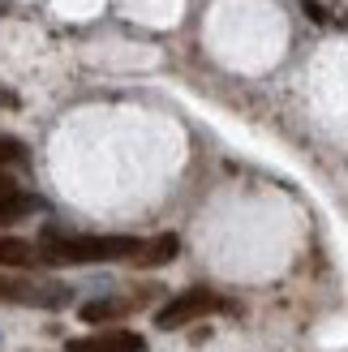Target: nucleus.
<instances>
[{"label": "nucleus", "instance_id": "1", "mask_svg": "<svg viewBox=\"0 0 348 352\" xmlns=\"http://www.w3.org/2000/svg\"><path fill=\"white\" fill-rule=\"evenodd\" d=\"M138 250H142L138 236H69L47 228L39 258L52 262V267H78V262H120V258H133Z\"/></svg>", "mask_w": 348, "mask_h": 352}, {"label": "nucleus", "instance_id": "2", "mask_svg": "<svg viewBox=\"0 0 348 352\" xmlns=\"http://www.w3.org/2000/svg\"><path fill=\"white\" fill-rule=\"evenodd\" d=\"M74 288L65 284H34V279H22V275H5L0 271V301L5 305H43V309H61L69 305Z\"/></svg>", "mask_w": 348, "mask_h": 352}, {"label": "nucleus", "instance_id": "3", "mask_svg": "<svg viewBox=\"0 0 348 352\" xmlns=\"http://www.w3.org/2000/svg\"><path fill=\"white\" fill-rule=\"evenodd\" d=\"M224 301L215 292H206V288H189V292H181V296H172V301L155 314V327L160 331H177V327H185V322H194V318H206V314H215Z\"/></svg>", "mask_w": 348, "mask_h": 352}, {"label": "nucleus", "instance_id": "4", "mask_svg": "<svg viewBox=\"0 0 348 352\" xmlns=\"http://www.w3.org/2000/svg\"><path fill=\"white\" fill-rule=\"evenodd\" d=\"M65 352H146V340L133 331H99L86 340H69Z\"/></svg>", "mask_w": 348, "mask_h": 352}, {"label": "nucleus", "instance_id": "5", "mask_svg": "<svg viewBox=\"0 0 348 352\" xmlns=\"http://www.w3.org/2000/svg\"><path fill=\"white\" fill-rule=\"evenodd\" d=\"M39 245L30 241H17V236H0V267L9 271H26V267H39Z\"/></svg>", "mask_w": 348, "mask_h": 352}, {"label": "nucleus", "instance_id": "6", "mask_svg": "<svg viewBox=\"0 0 348 352\" xmlns=\"http://www.w3.org/2000/svg\"><path fill=\"white\" fill-rule=\"evenodd\" d=\"M177 250H181V241L172 232L155 236V241H142V250L133 254V267H168V262L177 258Z\"/></svg>", "mask_w": 348, "mask_h": 352}, {"label": "nucleus", "instance_id": "7", "mask_svg": "<svg viewBox=\"0 0 348 352\" xmlns=\"http://www.w3.org/2000/svg\"><path fill=\"white\" fill-rule=\"evenodd\" d=\"M129 305L125 301H116V296H99V301H86L78 309V318L82 322H116V318H125Z\"/></svg>", "mask_w": 348, "mask_h": 352}, {"label": "nucleus", "instance_id": "8", "mask_svg": "<svg viewBox=\"0 0 348 352\" xmlns=\"http://www.w3.org/2000/svg\"><path fill=\"white\" fill-rule=\"evenodd\" d=\"M30 210H39V198H34V193H26V189H13L9 198L0 202V223H13V219L30 215Z\"/></svg>", "mask_w": 348, "mask_h": 352}, {"label": "nucleus", "instance_id": "9", "mask_svg": "<svg viewBox=\"0 0 348 352\" xmlns=\"http://www.w3.org/2000/svg\"><path fill=\"white\" fill-rule=\"evenodd\" d=\"M22 160H26V146L17 142V138L0 133V164H22Z\"/></svg>", "mask_w": 348, "mask_h": 352}, {"label": "nucleus", "instance_id": "10", "mask_svg": "<svg viewBox=\"0 0 348 352\" xmlns=\"http://www.w3.org/2000/svg\"><path fill=\"white\" fill-rule=\"evenodd\" d=\"M13 189H17V185H13V176H5V172H0V202H5Z\"/></svg>", "mask_w": 348, "mask_h": 352}, {"label": "nucleus", "instance_id": "11", "mask_svg": "<svg viewBox=\"0 0 348 352\" xmlns=\"http://www.w3.org/2000/svg\"><path fill=\"white\" fill-rule=\"evenodd\" d=\"M305 13H309V17H314V22H327V13H323V9L314 5V0H309V5H305Z\"/></svg>", "mask_w": 348, "mask_h": 352}, {"label": "nucleus", "instance_id": "12", "mask_svg": "<svg viewBox=\"0 0 348 352\" xmlns=\"http://www.w3.org/2000/svg\"><path fill=\"white\" fill-rule=\"evenodd\" d=\"M0 103H5V108H17V99H13V95L5 91V86H0Z\"/></svg>", "mask_w": 348, "mask_h": 352}]
</instances>
